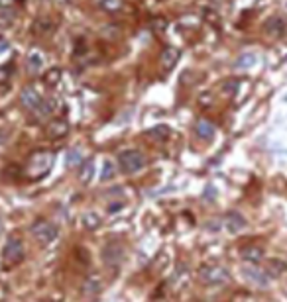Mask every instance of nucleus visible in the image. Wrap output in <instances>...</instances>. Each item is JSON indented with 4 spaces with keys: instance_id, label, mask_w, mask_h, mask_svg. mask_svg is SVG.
Segmentation results:
<instances>
[{
    "instance_id": "nucleus-1",
    "label": "nucleus",
    "mask_w": 287,
    "mask_h": 302,
    "mask_svg": "<svg viewBox=\"0 0 287 302\" xmlns=\"http://www.w3.org/2000/svg\"><path fill=\"white\" fill-rule=\"evenodd\" d=\"M53 165V153H49V151H38V153H34L30 157V163H28V175L32 181H40L44 179L49 169Z\"/></svg>"
},
{
    "instance_id": "nucleus-2",
    "label": "nucleus",
    "mask_w": 287,
    "mask_h": 302,
    "mask_svg": "<svg viewBox=\"0 0 287 302\" xmlns=\"http://www.w3.org/2000/svg\"><path fill=\"white\" fill-rule=\"evenodd\" d=\"M118 163H120L122 173L134 175V173L142 171L144 167L148 165V159H146V155H144L142 151H138V149H126V151H122V153L118 155Z\"/></svg>"
},
{
    "instance_id": "nucleus-3",
    "label": "nucleus",
    "mask_w": 287,
    "mask_h": 302,
    "mask_svg": "<svg viewBox=\"0 0 287 302\" xmlns=\"http://www.w3.org/2000/svg\"><path fill=\"white\" fill-rule=\"evenodd\" d=\"M199 280L203 284H209V286L224 284V282L230 280V273L220 265H203L199 269Z\"/></svg>"
},
{
    "instance_id": "nucleus-4",
    "label": "nucleus",
    "mask_w": 287,
    "mask_h": 302,
    "mask_svg": "<svg viewBox=\"0 0 287 302\" xmlns=\"http://www.w3.org/2000/svg\"><path fill=\"white\" fill-rule=\"evenodd\" d=\"M24 259V241L20 239V236H10L6 239V245L2 249V261L6 267L18 265Z\"/></svg>"
},
{
    "instance_id": "nucleus-5",
    "label": "nucleus",
    "mask_w": 287,
    "mask_h": 302,
    "mask_svg": "<svg viewBox=\"0 0 287 302\" xmlns=\"http://www.w3.org/2000/svg\"><path fill=\"white\" fill-rule=\"evenodd\" d=\"M30 230H32V236L36 237V241L42 243V245H49L57 237V234H59L57 226L51 224L49 220H44V218L42 220H36Z\"/></svg>"
},
{
    "instance_id": "nucleus-6",
    "label": "nucleus",
    "mask_w": 287,
    "mask_h": 302,
    "mask_svg": "<svg viewBox=\"0 0 287 302\" xmlns=\"http://www.w3.org/2000/svg\"><path fill=\"white\" fill-rule=\"evenodd\" d=\"M240 273L244 275V279H246L248 282H252V284L258 286V288H265V286H269V282H271V277L267 275V271H265V269H260L258 265H244V267L240 269Z\"/></svg>"
},
{
    "instance_id": "nucleus-7",
    "label": "nucleus",
    "mask_w": 287,
    "mask_h": 302,
    "mask_svg": "<svg viewBox=\"0 0 287 302\" xmlns=\"http://www.w3.org/2000/svg\"><path fill=\"white\" fill-rule=\"evenodd\" d=\"M124 255L126 251L122 243H106V247L102 249V261L106 267H112V269H116L124 261Z\"/></svg>"
},
{
    "instance_id": "nucleus-8",
    "label": "nucleus",
    "mask_w": 287,
    "mask_h": 302,
    "mask_svg": "<svg viewBox=\"0 0 287 302\" xmlns=\"http://www.w3.org/2000/svg\"><path fill=\"white\" fill-rule=\"evenodd\" d=\"M42 96H40V92L34 88V86H26V88H22V92H20V104L26 108V110H30L32 114H36L38 112V108L42 106Z\"/></svg>"
},
{
    "instance_id": "nucleus-9",
    "label": "nucleus",
    "mask_w": 287,
    "mask_h": 302,
    "mask_svg": "<svg viewBox=\"0 0 287 302\" xmlns=\"http://www.w3.org/2000/svg\"><path fill=\"white\" fill-rule=\"evenodd\" d=\"M285 32H287V22H285L281 16H271V18H267V22H265V34H267L269 38L279 40V38L285 36Z\"/></svg>"
},
{
    "instance_id": "nucleus-10",
    "label": "nucleus",
    "mask_w": 287,
    "mask_h": 302,
    "mask_svg": "<svg viewBox=\"0 0 287 302\" xmlns=\"http://www.w3.org/2000/svg\"><path fill=\"white\" fill-rule=\"evenodd\" d=\"M46 131H48V135L49 137H63V135H67V131H69V122L67 120H63V118H59V120H51L49 124H48V128H46Z\"/></svg>"
},
{
    "instance_id": "nucleus-11",
    "label": "nucleus",
    "mask_w": 287,
    "mask_h": 302,
    "mask_svg": "<svg viewBox=\"0 0 287 302\" xmlns=\"http://www.w3.org/2000/svg\"><path fill=\"white\" fill-rule=\"evenodd\" d=\"M240 255H242V259L248 261L250 265H256V263H260V261L263 259V249H262L260 245H246V247L240 249Z\"/></svg>"
},
{
    "instance_id": "nucleus-12",
    "label": "nucleus",
    "mask_w": 287,
    "mask_h": 302,
    "mask_svg": "<svg viewBox=\"0 0 287 302\" xmlns=\"http://www.w3.org/2000/svg\"><path fill=\"white\" fill-rule=\"evenodd\" d=\"M224 226H226V230L230 234H238L242 228H246V218L242 214H238V212H230L226 216V220H224Z\"/></svg>"
},
{
    "instance_id": "nucleus-13",
    "label": "nucleus",
    "mask_w": 287,
    "mask_h": 302,
    "mask_svg": "<svg viewBox=\"0 0 287 302\" xmlns=\"http://www.w3.org/2000/svg\"><path fill=\"white\" fill-rule=\"evenodd\" d=\"M215 126L209 122V120H205V118H201V120H197V124H195V133L201 137V139H207V141H211L213 137H215Z\"/></svg>"
},
{
    "instance_id": "nucleus-14",
    "label": "nucleus",
    "mask_w": 287,
    "mask_h": 302,
    "mask_svg": "<svg viewBox=\"0 0 287 302\" xmlns=\"http://www.w3.org/2000/svg\"><path fill=\"white\" fill-rule=\"evenodd\" d=\"M179 61V49L175 47H167L164 53H162V67L164 71H171Z\"/></svg>"
},
{
    "instance_id": "nucleus-15",
    "label": "nucleus",
    "mask_w": 287,
    "mask_h": 302,
    "mask_svg": "<svg viewBox=\"0 0 287 302\" xmlns=\"http://www.w3.org/2000/svg\"><path fill=\"white\" fill-rule=\"evenodd\" d=\"M93 175H95V161H93V159L83 161V165H81V169H79V179H81V183L89 185V183L93 181Z\"/></svg>"
},
{
    "instance_id": "nucleus-16",
    "label": "nucleus",
    "mask_w": 287,
    "mask_h": 302,
    "mask_svg": "<svg viewBox=\"0 0 287 302\" xmlns=\"http://www.w3.org/2000/svg\"><path fill=\"white\" fill-rule=\"evenodd\" d=\"M65 163H67V167L69 169H75V167H81L83 165V151L81 149H69L67 151V159H65Z\"/></svg>"
},
{
    "instance_id": "nucleus-17",
    "label": "nucleus",
    "mask_w": 287,
    "mask_h": 302,
    "mask_svg": "<svg viewBox=\"0 0 287 302\" xmlns=\"http://www.w3.org/2000/svg\"><path fill=\"white\" fill-rule=\"evenodd\" d=\"M148 135H150L152 139H156V141H166V139L171 135V129H169L167 126L160 124V126H156V128L148 129Z\"/></svg>"
},
{
    "instance_id": "nucleus-18",
    "label": "nucleus",
    "mask_w": 287,
    "mask_h": 302,
    "mask_svg": "<svg viewBox=\"0 0 287 302\" xmlns=\"http://www.w3.org/2000/svg\"><path fill=\"white\" fill-rule=\"evenodd\" d=\"M285 269H287V265H285V261H281V259H271V261L267 263V267H265V271H267V275H269L271 279L277 277V275H281Z\"/></svg>"
},
{
    "instance_id": "nucleus-19",
    "label": "nucleus",
    "mask_w": 287,
    "mask_h": 302,
    "mask_svg": "<svg viewBox=\"0 0 287 302\" xmlns=\"http://www.w3.org/2000/svg\"><path fill=\"white\" fill-rule=\"evenodd\" d=\"M100 288H102L100 279H98V277H91V279H87V282H85V286H83V292H85V294H98Z\"/></svg>"
},
{
    "instance_id": "nucleus-20",
    "label": "nucleus",
    "mask_w": 287,
    "mask_h": 302,
    "mask_svg": "<svg viewBox=\"0 0 287 302\" xmlns=\"http://www.w3.org/2000/svg\"><path fill=\"white\" fill-rule=\"evenodd\" d=\"M98 6L102 8V10H106V12H120V8H122V0H98Z\"/></svg>"
},
{
    "instance_id": "nucleus-21",
    "label": "nucleus",
    "mask_w": 287,
    "mask_h": 302,
    "mask_svg": "<svg viewBox=\"0 0 287 302\" xmlns=\"http://www.w3.org/2000/svg\"><path fill=\"white\" fill-rule=\"evenodd\" d=\"M256 63V55L254 53H242L238 59H236V67L238 69H248Z\"/></svg>"
},
{
    "instance_id": "nucleus-22",
    "label": "nucleus",
    "mask_w": 287,
    "mask_h": 302,
    "mask_svg": "<svg viewBox=\"0 0 287 302\" xmlns=\"http://www.w3.org/2000/svg\"><path fill=\"white\" fill-rule=\"evenodd\" d=\"M98 224H100V218H98L95 212H87V214L83 216V226H85L87 230H95Z\"/></svg>"
},
{
    "instance_id": "nucleus-23",
    "label": "nucleus",
    "mask_w": 287,
    "mask_h": 302,
    "mask_svg": "<svg viewBox=\"0 0 287 302\" xmlns=\"http://www.w3.org/2000/svg\"><path fill=\"white\" fill-rule=\"evenodd\" d=\"M114 175H116L114 165H112L110 161H106V163H104V167H102V173H100V181H102V183L112 181V179H114Z\"/></svg>"
},
{
    "instance_id": "nucleus-24",
    "label": "nucleus",
    "mask_w": 287,
    "mask_h": 302,
    "mask_svg": "<svg viewBox=\"0 0 287 302\" xmlns=\"http://www.w3.org/2000/svg\"><path fill=\"white\" fill-rule=\"evenodd\" d=\"M59 79H61V71H59V69H49V71L46 73V77H44V81H46L48 85H55Z\"/></svg>"
},
{
    "instance_id": "nucleus-25",
    "label": "nucleus",
    "mask_w": 287,
    "mask_h": 302,
    "mask_svg": "<svg viewBox=\"0 0 287 302\" xmlns=\"http://www.w3.org/2000/svg\"><path fill=\"white\" fill-rule=\"evenodd\" d=\"M238 85H240V81H238V79H230V81H226V83L222 85V88H224V92H226V94H234V92H236V88H238Z\"/></svg>"
},
{
    "instance_id": "nucleus-26",
    "label": "nucleus",
    "mask_w": 287,
    "mask_h": 302,
    "mask_svg": "<svg viewBox=\"0 0 287 302\" xmlns=\"http://www.w3.org/2000/svg\"><path fill=\"white\" fill-rule=\"evenodd\" d=\"M10 65H4V67H0V85H6L10 81Z\"/></svg>"
},
{
    "instance_id": "nucleus-27",
    "label": "nucleus",
    "mask_w": 287,
    "mask_h": 302,
    "mask_svg": "<svg viewBox=\"0 0 287 302\" xmlns=\"http://www.w3.org/2000/svg\"><path fill=\"white\" fill-rule=\"evenodd\" d=\"M28 65H30V69H34V71H38V69L42 67V57H40L38 53H34V55L30 57V61H28Z\"/></svg>"
},
{
    "instance_id": "nucleus-28",
    "label": "nucleus",
    "mask_w": 287,
    "mask_h": 302,
    "mask_svg": "<svg viewBox=\"0 0 287 302\" xmlns=\"http://www.w3.org/2000/svg\"><path fill=\"white\" fill-rule=\"evenodd\" d=\"M213 196H215V189L209 185V187H207V191H205V200H207V202H213V200H215Z\"/></svg>"
},
{
    "instance_id": "nucleus-29",
    "label": "nucleus",
    "mask_w": 287,
    "mask_h": 302,
    "mask_svg": "<svg viewBox=\"0 0 287 302\" xmlns=\"http://www.w3.org/2000/svg\"><path fill=\"white\" fill-rule=\"evenodd\" d=\"M8 2H10V0H0V6H6Z\"/></svg>"
},
{
    "instance_id": "nucleus-30",
    "label": "nucleus",
    "mask_w": 287,
    "mask_h": 302,
    "mask_svg": "<svg viewBox=\"0 0 287 302\" xmlns=\"http://www.w3.org/2000/svg\"><path fill=\"white\" fill-rule=\"evenodd\" d=\"M2 230H4V226H2V218H0V236H2Z\"/></svg>"
},
{
    "instance_id": "nucleus-31",
    "label": "nucleus",
    "mask_w": 287,
    "mask_h": 302,
    "mask_svg": "<svg viewBox=\"0 0 287 302\" xmlns=\"http://www.w3.org/2000/svg\"><path fill=\"white\" fill-rule=\"evenodd\" d=\"M6 47H8V45H6V43H0V51H4V49H6Z\"/></svg>"
},
{
    "instance_id": "nucleus-32",
    "label": "nucleus",
    "mask_w": 287,
    "mask_h": 302,
    "mask_svg": "<svg viewBox=\"0 0 287 302\" xmlns=\"http://www.w3.org/2000/svg\"><path fill=\"white\" fill-rule=\"evenodd\" d=\"M59 2H63V4H67V2H71V0H59Z\"/></svg>"
},
{
    "instance_id": "nucleus-33",
    "label": "nucleus",
    "mask_w": 287,
    "mask_h": 302,
    "mask_svg": "<svg viewBox=\"0 0 287 302\" xmlns=\"http://www.w3.org/2000/svg\"><path fill=\"white\" fill-rule=\"evenodd\" d=\"M285 102H287V94H285Z\"/></svg>"
}]
</instances>
